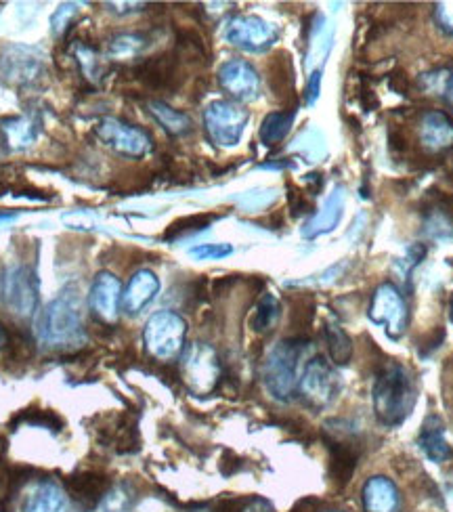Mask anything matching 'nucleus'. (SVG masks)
Segmentation results:
<instances>
[{
	"instance_id": "obj_1",
	"label": "nucleus",
	"mask_w": 453,
	"mask_h": 512,
	"mask_svg": "<svg viewBox=\"0 0 453 512\" xmlns=\"http://www.w3.org/2000/svg\"><path fill=\"white\" fill-rule=\"evenodd\" d=\"M372 399L380 424L388 429L403 424L416 405V384L412 374L397 361H388L376 374Z\"/></svg>"
},
{
	"instance_id": "obj_2",
	"label": "nucleus",
	"mask_w": 453,
	"mask_h": 512,
	"mask_svg": "<svg viewBox=\"0 0 453 512\" xmlns=\"http://www.w3.org/2000/svg\"><path fill=\"white\" fill-rule=\"evenodd\" d=\"M38 338L53 349L76 347L84 340L82 303L74 286L61 290L38 317Z\"/></svg>"
},
{
	"instance_id": "obj_3",
	"label": "nucleus",
	"mask_w": 453,
	"mask_h": 512,
	"mask_svg": "<svg viewBox=\"0 0 453 512\" xmlns=\"http://www.w3.org/2000/svg\"><path fill=\"white\" fill-rule=\"evenodd\" d=\"M302 353H305V345L300 340H282L267 353L263 380L267 391L277 401H290L298 393Z\"/></svg>"
},
{
	"instance_id": "obj_4",
	"label": "nucleus",
	"mask_w": 453,
	"mask_h": 512,
	"mask_svg": "<svg viewBox=\"0 0 453 512\" xmlns=\"http://www.w3.org/2000/svg\"><path fill=\"white\" fill-rule=\"evenodd\" d=\"M187 322L175 311H158L147 319L143 330V343L151 357L172 361L185 351Z\"/></svg>"
},
{
	"instance_id": "obj_5",
	"label": "nucleus",
	"mask_w": 453,
	"mask_h": 512,
	"mask_svg": "<svg viewBox=\"0 0 453 512\" xmlns=\"http://www.w3.org/2000/svg\"><path fill=\"white\" fill-rule=\"evenodd\" d=\"M340 393V376L328 359L313 357L300 372L298 395L313 410L330 408Z\"/></svg>"
},
{
	"instance_id": "obj_6",
	"label": "nucleus",
	"mask_w": 453,
	"mask_h": 512,
	"mask_svg": "<svg viewBox=\"0 0 453 512\" xmlns=\"http://www.w3.org/2000/svg\"><path fill=\"white\" fill-rule=\"evenodd\" d=\"M181 372L191 393H212L221 378V361L217 351L206 343H191L181 355Z\"/></svg>"
},
{
	"instance_id": "obj_7",
	"label": "nucleus",
	"mask_w": 453,
	"mask_h": 512,
	"mask_svg": "<svg viewBox=\"0 0 453 512\" xmlns=\"http://www.w3.org/2000/svg\"><path fill=\"white\" fill-rule=\"evenodd\" d=\"M250 114L233 101H212L204 110V128L210 141L219 147H235L242 141Z\"/></svg>"
},
{
	"instance_id": "obj_8",
	"label": "nucleus",
	"mask_w": 453,
	"mask_h": 512,
	"mask_svg": "<svg viewBox=\"0 0 453 512\" xmlns=\"http://www.w3.org/2000/svg\"><path fill=\"white\" fill-rule=\"evenodd\" d=\"M225 40L229 45L248 53H263L275 45L279 32L269 21L256 15H233L227 19Z\"/></svg>"
},
{
	"instance_id": "obj_9",
	"label": "nucleus",
	"mask_w": 453,
	"mask_h": 512,
	"mask_svg": "<svg viewBox=\"0 0 453 512\" xmlns=\"http://www.w3.org/2000/svg\"><path fill=\"white\" fill-rule=\"evenodd\" d=\"M368 317L372 319V324L384 328L388 338L399 340L407 330L409 319L405 298L399 292V288L393 284L378 286L372 296Z\"/></svg>"
},
{
	"instance_id": "obj_10",
	"label": "nucleus",
	"mask_w": 453,
	"mask_h": 512,
	"mask_svg": "<svg viewBox=\"0 0 453 512\" xmlns=\"http://www.w3.org/2000/svg\"><path fill=\"white\" fill-rule=\"evenodd\" d=\"M97 139L105 145L114 149L116 154L124 158H143L151 152V137L139 126L126 124L118 118H103L95 126Z\"/></svg>"
},
{
	"instance_id": "obj_11",
	"label": "nucleus",
	"mask_w": 453,
	"mask_h": 512,
	"mask_svg": "<svg viewBox=\"0 0 453 512\" xmlns=\"http://www.w3.org/2000/svg\"><path fill=\"white\" fill-rule=\"evenodd\" d=\"M3 301L17 317H30L38 307V284L28 267H11L0 284Z\"/></svg>"
},
{
	"instance_id": "obj_12",
	"label": "nucleus",
	"mask_w": 453,
	"mask_h": 512,
	"mask_svg": "<svg viewBox=\"0 0 453 512\" xmlns=\"http://www.w3.org/2000/svg\"><path fill=\"white\" fill-rule=\"evenodd\" d=\"M42 70H45L42 57L32 47L11 45L0 53V80L15 84V87H28L36 82Z\"/></svg>"
},
{
	"instance_id": "obj_13",
	"label": "nucleus",
	"mask_w": 453,
	"mask_h": 512,
	"mask_svg": "<svg viewBox=\"0 0 453 512\" xmlns=\"http://www.w3.org/2000/svg\"><path fill=\"white\" fill-rule=\"evenodd\" d=\"M221 89L237 101H252L261 93V78L244 59H231L219 70Z\"/></svg>"
},
{
	"instance_id": "obj_14",
	"label": "nucleus",
	"mask_w": 453,
	"mask_h": 512,
	"mask_svg": "<svg viewBox=\"0 0 453 512\" xmlns=\"http://www.w3.org/2000/svg\"><path fill=\"white\" fill-rule=\"evenodd\" d=\"M122 294H124L122 284L114 273L110 271L97 273L89 294L91 311L101 319V322L114 324L122 307Z\"/></svg>"
},
{
	"instance_id": "obj_15",
	"label": "nucleus",
	"mask_w": 453,
	"mask_h": 512,
	"mask_svg": "<svg viewBox=\"0 0 453 512\" xmlns=\"http://www.w3.org/2000/svg\"><path fill=\"white\" fill-rule=\"evenodd\" d=\"M420 143L430 154H445L453 149V120L441 110H430L420 120Z\"/></svg>"
},
{
	"instance_id": "obj_16",
	"label": "nucleus",
	"mask_w": 453,
	"mask_h": 512,
	"mask_svg": "<svg viewBox=\"0 0 453 512\" xmlns=\"http://www.w3.org/2000/svg\"><path fill=\"white\" fill-rule=\"evenodd\" d=\"M158 292H160L158 275L149 269H141L131 277V282H128L122 294V309L128 315H139L151 301H154Z\"/></svg>"
},
{
	"instance_id": "obj_17",
	"label": "nucleus",
	"mask_w": 453,
	"mask_h": 512,
	"mask_svg": "<svg viewBox=\"0 0 453 512\" xmlns=\"http://www.w3.org/2000/svg\"><path fill=\"white\" fill-rule=\"evenodd\" d=\"M363 510L365 512H399L401 494L397 485L382 475L370 477L363 485Z\"/></svg>"
},
{
	"instance_id": "obj_18",
	"label": "nucleus",
	"mask_w": 453,
	"mask_h": 512,
	"mask_svg": "<svg viewBox=\"0 0 453 512\" xmlns=\"http://www.w3.org/2000/svg\"><path fill=\"white\" fill-rule=\"evenodd\" d=\"M137 78L149 89H175L179 80V63L175 55L151 57L137 68Z\"/></svg>"
},
{
	"instance_id": "obj_19",
	"label": "nucleus",
	"mask_w": 453,
	"mask_h": 512,
	"mask_svg": "<svg viewBox=\"0 0 453 512\" xmlns=\"http://www.w3.org/2000/svg\"><path fill=\"white\" fill-rule=\"evenodd\" d=\"M342 210H344V187H336L328 196V200L323 202L317 215L305 225V229H302V236L313 240L334 231L342 219Z\"/></svg>"
},
{
	"instance_id": "obj_20",
	"label": "nucleus",
	"mask_w": 453,
	"mask_h": 512,
	"mask_svg": "<svg viewBox=\"0 0 453 512\" xmlns=\"http://www.w3.org/2000/svg\"><path fill=\"white\" fill-rule=\"evenodd\" d=\"M418 445L424 456L435 464H443L451 458V445L447 443L445 424L439 416H428L424 420L418 435Z\"/></svg>"
},
{
	"instance_id": "obj_21",
	"label": "nucleus",
	"mask_w": 453,
	"mask_h": 512,
	"mask_svg": "<svg viewBox=\"0 0 453 512\" xmlns=\"http://www.w3.org/2000/svg\"><path fill=\"white\" fill-rule=\"evenodd\" d=\"M24 512H68L66 492L53 481H42L28 494Z\"/></svg>"
},
{
	"instance_id": "obj_22",
	"label": "nucleus",
	"mask_w": 453,
	"mask_h": 512,
	"mask_svg": "<svg viewBox=\"0 0 453 512\" xmlns=\"http://www.w3.org/2000/svg\"><path fill=\"white\" fill-rule=\"evenodd\" d=\"M149 114L172 137H181L191 131V118L175 108H170L164 101H149Z\"/></svg>"
},
{
	"instance_id": "obj_23",
	"label": "nucleus",
	"mask_w": 453,
	"mask_h": 512,
	"mask_svg": "<svg viewBox=\"0 0 453 512\" xmlns=\"http://www.w3.org/2000/svg\"><path fill=\"white\" fill-rule=\"evenodd\" d=\"M294 116H296L294 110H284V112L269 114L263 120V124H261V141L265 145L282 143L288 137V133H290Z\"/></svg>"
},
{
	"instance_id": "obj_24",
	"label": "nucleus",
	"mask_w": 453,
	"mask_h": 512,
	"mask_svg": "<svg viewBox=\"0 0 453 512\" xmlns=\"http://www.w3.org/2000/svg\"><path fill=\"white\" fill-rule=\"evenodd\" d=\"M3 133L11 149H26L38 135V124L32 118H15L3 124Z\"/></svg>"
},
{
	"instance_id": "obj_25",
	"label": "nucleus",
	"mask_w": 453,
	"mask_h": 512,
	"mask_svg": "<svg viewBox=\"0 0 453 512\" xmlns=\"http://www.w3.org/2000/svg\"><path fill=\"white\" fill-rule=\"evenodd\" d=\"M326 340H328V349L330 357L336 366L349 364L353 357V340L349 334L344 332L338 324H328L326 326Z\"/></svg>"
},
{
	"instance_id": "obj_26",
	"label": "nucleus",
	"mask_w": 453,
	"mask_h": 512,
	"mask_svg": "<svg viewBox=\"0 0 453 512\" xmlns=\"http://www.w3.org/2000/svg\"><path fill=\"white\" fill-rule=\"evenodd\" d=\"M149 45V40L145 34H118L110 42V55L116 59H128V57H137L143 53Z\"/></svg>"
},
{
	"instance_id": "obj_27",
	"label": "nucleus",
	"mask_w": 453,
	"mask_h": 512,
	"mask_svg": "<svg viewBox=\"0 0 453 512\" xmlns=\"http://www.w3.org/2000/svg\"><path fill=\"white\" fill-rule=\"evenodd\" d=\"M214 219H217V215H189L185 219H179L172 223L164 238L166 240H179V238H185V236H191V233H198V231H204Z\"/></svg>"
},
{
	"instance_id": "obj_28",
	"label": "nucleus",
	"mask_w": 453,
	"mask_h": 512,
	"mask_svg": "<svg viewBox=\"0 0 453 512\" xmlns=\"http://www.w3.org/2000/svg\"><path fill=\"white\" fill-rule=\"evenodd\" d=\"M279 319V303L277 298L267 294L261 298V303H258L256 311H254V317H252V328L256 332H267V330H273V326L277 324Z\"/></svg>"
},
{
	"instance_id": "obj_29",
	"label": "nucleus",
	"mask_w": 453,
	"mask_h": 512,
	"mask_svg": "<svg viewBox=\"0 0 453 512\" xmlns=\"http://www.w3.org/2000/svg\"><path fill=\"white\" fill-rule=\"evenodd\" d=\"M133 504V492L128 489V485H116L110 489L101 500V510L103 512H128Z\"/></svg>"
},
{
	"instance_id": "obj_30",
	"label": "nucleus",
	"mask_w": 453,
	"mask_h": 512,
	"mask_svg": "<svg viewBox=\"0 0 453 512\" xmlns=\"http://www.w3.org/2000/svg\"><path fill=\"white\" fill-rule=\"evenodd\" d=\"M74 55H76V61H78V66H80L84 78L97 82V78H99V53L93 47L84 45V42H78V45L74 47Z\"/></svg>"
},
{
	"instance_id": "obj_31",
	"label": "nucleus",
	"mask_w": 453,
	"mask_h": 512,
	"mask_svg": "<svg viewBox=\"0 0 453 512\" xmlns=\"http://www.w3.org/2000/svg\"><path fill=\"white\" fill-rule=\"evenodd\" d=\"M428 236L433 238H453V221L443 210H435L426 221Z\"/></svg>"
},
{
	"instance_id": "obj_32",
	"label": "nucleus",
	"mask_w": 453,
	"mask_h": 512,
	"mask_svg": "<svg viewBox=\"0 0 453 512\" xmlns=\"http://www.w3.org/2000/svg\"><path fill=\"white\" fill-rule=\"evenodd\" d=\"M229 254H233V246L229 244H200L191 248V256L198 261H219Z\"/></svg>"
},
{
	"instance_id": "obj_33",
	"label": "nucleus",
	"mask_w": 453,
	"mask_h": 512,
	"mask_svg": "<svg viewBox=\"0 0 453 512\" xmlns=\"http://www.w3.org/2000/svg\"><path fill=\"white\" fill-rule=\"evenodd\" d=\"M78 15V7L76 5H61L55 15L51 17V26H53V34L61 36L66 32L72 24V19Z\"/></svg>"
},
{
	"instance_id": "obj_34",
	"label": "nucleus",
	"mask_w": 453,
	"mask_h": 512,
	"mask_svg": "<svg viewBox=\"0 0 453 512\" xmlns=\"http://www.w3.org/2000/svg\"><path fill=\"white\" fill-rule=\"evenodd\" d=\"M435 19L443 32L453 34V3H439L435 7Z\"/></svg>"
},
{
	"instance_id": "obj_35",
	"label": "nucleus",
	"mask_w": 453,
	"mask_h": 512,
	"mask_svg": "<svg viewBox=\"0 0 453 512\" xmlns=\"http://www.w3.org/2000/svg\"><path fill=\"white\" fill-rule=\"evenodd\" d=\"M319 89H321V70H315L309 78V89H307V103L313 105L319 97Z\"/></svg>"
},
{
	"instance_id": "obj_36",
	"label": "nucleus",
	"mask_w": 453,
	"mask_h": 512,
	"mask_svg": "<svg viewBox=\"0 0 453 512\" xmlns=\"http://www.w3.org/2000/svg\"><path fill=\"white\" fill-rule=\"evenodd\" d=\"M242 512H275V508H273V504H271L269 500H265V498H254V500H250V502L242 508Z\"/></svg>"
},
{
	"instance_id": "obj_37",
	"label": "nucleus",
	"mask_w": 453,
	"mask_h": 512,
	"mask_svg": "<svg viewBox=\"0 0 453 512\" xmlns=\"http://www.w3.org/2000/svg\"><path fill=\"white\" fill-rule=\"evenodd\" d=\"M7 345V334H5V328L0 326V349H3Z\"/></svg>"
},
{
	"instance_id": "obj_38",
	"label": "nucleus",
	"mask_w": 453,
	"mask_h": 512,
	"mask_svg": "<svg viewBox=\"0 0 453 512\" xmlns=\"http://www.w3.org/2000/svg\"><path fill=\"white\" fill-rule=\"evenodd\" d=\"M447 97L451 99L453 103V70H451V80H449V89H447Z\"/></svg>"
},
{
	"instance_id": "obj_39",
	"label": "nucleus",
	"mask_w": 453,
	"mask_h": 512,
	"mask_svg": "<svg viewBox=\"0 0 453 512\" xmlns=\"http://www.w3.org/2000/svg\"><path fill=\"white\" fill-rule=\"evenodd\" d=\"M449 322L453 324V294H451V298H449Z\"/></svg>"
},
{
	"instance_id": "obj_40",
	"label": "nucleus",
	"mask_w": 453,
	"mask_h": 512,
	"mask_svg": "<svg viewBox=\"0 0 453 512\" xmlns=\"http://www.w3.org/2000/svg\"><path fill=\"white\" fill-rule=\"evenodd\" d=\"M15 215H0V221H11Z\"/></svg>"
},
{
	"instance_id": "obj_41",
	"label": "nucleus",
	"mask_w": 453,
	"mask_h": 512,
	"mask_svg": "<svg viewBox=\"0 0 453 512\" xmlns=\"http://www.w3.org/2000/svg\"><path fill=\"white\" fill-rule=\"evenodd\" d=\"M326 512H342V510H326Z\"/></svg>"
}]
</instances>
